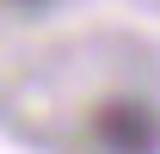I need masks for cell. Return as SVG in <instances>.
Listing matches in <instances>:
<instances>
[{"mask_svg":"<svg viewBox=\"0 0 160 154\" xmlns=\"http://www.w3.org/2000/svg\"><path fill=\"white\" fill-rule=\"evenodd\" d=\"M99 154H160V105L148 99H105L92 111Z\"/></svg>","mask_w":160,"mask_h":154,"instance_id":"obj_1","label":"cell"},{"mask_svg":"<svg viewBox=\"0 0 160 154\" xmlns=\"http://www.w3.org/2000/svg\"><path fill=\"white\" fill-rule=\"evenodd\" d=\"M6 6H19V13H43L49 0H6Z\"/></svg>","mask_w":160,"mask_h":154,"instance_id":"obj_2","label":"cell"}]
</instances>
